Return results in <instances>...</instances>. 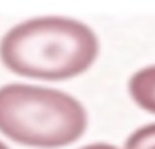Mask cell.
<instances>
[{
  "mask_svg": "<svg viewBox=\"0 0 155 149\" xmlns=\"http://www.w3.org/2000/svg\"><path fill=\"white\" fill-rule=\"evenodd\" d=\"M128 90L140 108L155 115V64L137 70L129 78Z\"/></svg>",
  "mask_w": 155,
  "mask_h": 149,
  "instance_id": "3",
  "label": "cell"
},
{
  "mask_svg": "<svg viewBox=\"0 0 155 149\" xmlns=\"http://www.w3.org/2000/svg\"><path fill=\"white\" fill-rule=\"evenodd\" d=\"M88 125L87 111L65 92L30 84L0 86V134L37 149H59L76 142Z\"/></svg>",
  "mask_w": 155,
  "mask_h": 149,
  "instance_id": "2",
  "label": "cell"
},
{
  "mask_svg": "<svg viewBox=\"0 0 155 149\" xmlns=\"http://www.w3.org/2000/svg\"><path fill=\"white\" fill-rule=\"evenodd\" d=\"M124 149H155V123L135 130L125 141Z\"/></svg>",
  "mask_w": 155,
  "mask_h": 149,
  "instance_id": "4",
  "label": "cell"
},
{
  "mask_svg": "<svg viewBox=\"0 0 155 149\" xmlns=\"http://www.w3.org/2000/svg\"><path fill=\"white\" fill-rule=\"evenodd\" d=\"M79 149H118V148L114 147V145L106 144V142H94V144L84 145V147H82Z\"/></svg>",
  "mask_w": 155,
  "mask_h": 149,
  "instance_id": "5",
  "label": "cell"
},
{
  "mask_svg": "<svg viewBox=\"0 0 155 149\" xmlns=\"http://www.w3.org/2000/svg\"><path fill=\"white\" fill-rule=\"evenodd\" d=\"M99 54V40L86 23L67 16L23 21L0 40V62L11 73L38 81H65L86 73Z\"/></svg>",
  "mask_w": 155,
  "mask_h": 149,
  "instance_id": "1",
  "label": "cell"
},
{
  "mask_svg": "<svg viewBox=\"0 0 155 149\" xmlns=\"http://www.w3.org/2000/svg\"><path fill=\"white\" fill-rule=\"evenodd\" d=\"M0 149H10V148H8L3 141H0Z\"/></svg>",
  "mask_w": 155,
  "mask_h": 149,
  "instance_id": "6",
  "label": "cell"
}]
</instances>
